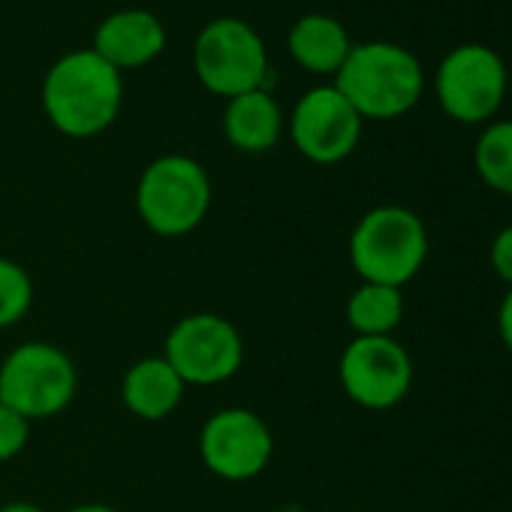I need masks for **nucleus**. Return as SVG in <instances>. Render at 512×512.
I'll return each mask as SVG.
<instances>
[{
    "instance_id": "f257e3e1",
    "label": "nucleus",
    "mask_w": 512,
    "mask_h": 512,
    "mask_svg": "<svg viewBox=\"0 0 512 512\" xmlns=\"http://www.w3.org/2000/svg\"><path fill=\"white\" fill-rule=\"evenodd\" d=\"M40 103L58 133L91 139L118 121L124 106V76L94 49H76L49 67Z\"/></svg>"
},
{
    "instance_id": "f03ea898",
    "label": "nucleus",
    "mask_w": 512,
    "mask_h": 512,
    "mask_svg": "<svg viewBox=\"0 0 512 512\" xmlns=\"http://www.w3.org/2000/svg\"><path fill=\"white\" fill-rule=\"evenodd\" d=\"M332 85L362 121H395L422 100L425 70L410 49L389 40H368L350 49Z\"/></svg>"
},
{
    "instance_id": "7ed1b4c3",
    "label": "nucleus",
    "mask_w": 512,
    "mask_h": 512,
    "mask_svg": "<svg viewBox=\"0 0 512 512\" xmlns=\"http://www.w3.org/2000/svg\"><path fill=\"white\" fill-rule=\"evenodd\" d=\"M428 260L425 220L404 205H377L350 232V266L365 284L404 290Z\"/></svg>"
},
{
    "instance_id": "20e7f679",
    "label": "nucleus",
    "mask_w": 512,
    "mask_h": 512,
    "mask_svg": "<svg viewBox=\"0 0 512 512\" xmlns=\"http://www.w3.org/2000/svg\"><path fill=\"white\" fill-rule=\"evenodd\" d=\"M211 208V178L187 154L151 160L136 181V214L160 238H181L202 226Z\"/></svg>"
},
{
    "instance_id": "39448f33",
    "label": "nucleus",
    "mask_w": 512,
    "mask_h": 512,
    "mask_svg": "<svg viewBox=\"0 0 512 512\" xmlns=\"http://www.w3.org/2000/svg\"><path fill=\"white\" fill-rule=\"evenodd\" d=\"M79 392V371L67 350L49 341H28L0 362V404L28 422L64 413Z\"/></svg>"
},
{
    "instance_id": "423d86ee",
    "label": "nucleus",
    "mask_w": 512,
    "mask_h": 512,
    "mask_svg": "<svg viewBox=\"0 0 512 512\" xmlns=\"http://www.w3.org/2000/svg\"><path fill=\"white\" fill-rule=\"evenodd\" d=\"M193 70L208 94L232 100L266 88L269 52L253 25L235 16H220L199 31L193 43Z\"/></svg>"
},
{
    "instance_id": "0eeeda50",
    "label": "nucleus",
    "mask_w": 512,
    "mask_h": 512,
    "mask_svg": "<svg viewBox=\"0 0 512 512\" xmlns=\"http://www.w3.org/2000/svg\"><path fill=\"white\" fill-rule=\"evenodd\" d=\"M506 88V64L485 43L455 46L434 73L437 103L458 124H488L503 106Z\"/></svg>"
},
{
    "instance_id": "6e6552de",
    "label": "nucleus",
    "mask_w": 512,
    "mask_h": 512,
    "mask_svg": "<svg viewBox=\"0 0 512 512\" xmlns=\"http://www.w3.org/2000/svg\"><path fill=\"white\" fill-rule=\"evenodd\" d=\"M160 356L187 386H220L241 371L244 338L226 317L199 311L169 329Z\"/></svg>"
},
{
    "instance_id": "1a4fd4ad",
    "label": "nucleus",
    "mask_w": 512,
    "mask_h": 512,
    "mask_svg": "<svg viewBox=\"0 0 512 512\" xmlns=\"http://www.w3.org/2000/svg\"><path fill=\"white\" fill-rule=\"evenodd\" d=\"M272 455L275 434L260 413L247 407H223L202 422L199 458L226 482L256 479L272 464Z\"/></svg>"
},
{
    "instance_id": "9d476101",
    "label": "nucleus",
    "mask_w": 512,
    "mask_h": 512,
    "mask_svg": "<svg viewBox=\"0 0 512 512\" xmlns=\"http://www.w3.org/2000/svg\"><path fill=\"white\" fill-rule=\"evenodd\" d=\"M347 398L365 410H392L413 386V359L395 338H353L338 362Z\"/></svg>"
},
{
    "instance_id": "9b49d317",
    "label": "nucleus",
    "mask_w": 512,
    "mask_h": 512,
    "mask_svg": "<svg viewBox=\"0 0 512 512\" xmlns=\"http://www.w3.org/2000/svg\"><path fill=\"white\" fill-rule=\"evenodd\" d=\"M362 127L365 121L335 85H320L302 94L290 118L296 151L317 166H335L347 160L359 148Z\"/></svg>"
},
{
    "instance_id": "f8f14e48",
    "label": "nucleus",
    "mask_w": 512,
    "mask_h": 512,
    "mask_svg": "<svg viewBox=\"0 0 512 512\" xmlns=\"http://www.w3.org/2000/svg\"><path fill=\"white\" fill-rule=\"evenodd\" d=\"M91 49L124 76L127 70H142L163 55L166 28L151 10H118L97 25Z\"/></svg>"
},
{
    "instance_id": "ddd939ff",
    "label": "nucleus",
    "mask_w": 512,
    "mask_h": 512,
    "mask_svg": "<svg viewBox=\"0 0 512 512\" xmlns=\"http://www.w3.org/2000/svg\"><path fill=\"white\" fill-rule=\"evenodd\" d=\"M284 109L269 94V88H256L226 100L223 109V136L241 154H266L284 136Z\"/></svg>"
},
{
    "instance_id": "4468645a",
    "label": "nucleus",
    "mask_w": 512,
    "mask_h": 512,
    "mask_svg": "<svg viewBox=\"0 0 512 512\" xmlns=\"http://www.w3.org/2000/svg\"><path fill=\"white\" fill-rule=\"evenodd\" d=\"M187 383L163 356H145L133 362L121 380V401L124 407L145 422L169 419L184 401Z\"/></svg>"
},
{
    "instance_id": "2eb2a0df",
    "label": "nucleus",
    "mask_w": 512,
    "mask_h": 512,
    "mask_svg": "<svg viewBox=\"0 0 512 512\" xmlns=\"http://www.w3.org/2000/svg\"><path fill=\"white\" fill-rule=\"evenodd\" d=\"M287 49L302 70L314 76H338L353 49V40L335 16L311 13L290 28Z\"/></svg>"
},
{
    "instance_id": "dca6fc26",
    "label": "nucleus",
    "mask_w": 512,
    "mask_h": 512,
    "mask_svg": "<svg viewBox=\"0 0 512 512\" xmlns=\"http://www.w3.org/2000/svg\"><path fill=\"white\" fill-rule=\"evenodd\" d=\"M404 320V293L383 284H359L347 299V326L356 338H392Z\"/></svg>"
},
{
    "instance_id": "f3484780",
    "label": "nucleus",
    "mask_w": 512,
    "mask_h": 512,
    "mask_svg": "<svg viewBox=\"0 0 512 512\" xmlns=\"http://www.w3.org/2000/svg\"><path fill=\"white\" fill-rule=\"evenodd\" d=\"M473 166L485 187L512 196V121H491L473 148Z\"/></svg>"
},
{
    "instance_id": "a211bd4d",
    "label": "nucleus",
    "mask_w": 512,
    "mask_h": 512,
    "mask_svg": "<svg viewBox=\"0 0 512 512\" xmlns=\"http://www.w3.org/2000/svg\"><path fill=\"white\" fill-rule=\"evenodd\" d=\"M34 305V281L10 256H0V329L19 326Z\"/></svg>"
},
{
    "instance_id": "6ab92c4d",
    "label": "nucleus",
    "mask_w": 512,
    "mask_h": 512,
    "mask_svg": "<svg viewBox=\"0 0 512 512\" xmlns=\"http://www.w3.org/2000/svg\"><path fill=\"white\" fill-rule=\"evenodd\" d=\"M28 440H31V422L16 410H10L7 404H0V464L19 458Z\"/></svg>"
},
{
    "instance_id": "aec40b11",
    "label": "nucleus",
    "mask_w": 512,
    "mask_h": 512,
    "mask_svg": "<svg viewBox=\"0 0 512 512\" xmlns=\"http://www.w3.org/2000/svg\"><path fill=\"white\" fill-rule=\"evenodd\" d=\"M488 260H491L494 275L512 290V223L503 226V229L494 235L491 250H488Z\"/></svg>"
},
{
    "instance_id": "412c9836",
    "label": "nucleus",
    "mask_w": 512,
    "mask_h": 512,
    "mask_svg": "<svg viewBox=\"0 0 512 512\" xmlns=\"http://www.w3.org/2000/svg\"><path fill=\"white\" fill-rule=\"evenodd\" d=\"M497 332H500L503 347L512 353V290H506V296L500 299V308H497Z\"/></svg>"
},
{
    "instance_id": "4be33fe9",
    "label": "nucleus",
    "mask_w": 512,
    "mask_h": 512,
    "mask_svg": "<svg viewBox=\"0 0 512 512\" xmlns=\"http://www.w3.org/2000/svg\"><path fill=\"white\" fill-rule=\"evenodd\" d=\"M0 512H46L40 503H31V500H10L0 506Z\"/></svg>"
},
{
    "instance_id": "5701e85b",
    "label": "nucleus",
    "mask_w": 512,
    "mask_h": 512,
    "mask_svg": "<svg viewBox=\"0 0 512 512\" xmlns=\"http://www.w3.org/2000/svg\"><path fill=\"white\" fill-rule=\"evenodd\" d=\"M67 512H118V509L109 503H79V506H70Z\"/></svg>"
},
{
    "instance_id": "b1692460",
    "label": "nucleus",
    "mask_w": 512,
    "mask_h": 512,
    "mask_svg": "<svg viewBox=\"0 0 512 512\" xmlns=\"http://www.w3.org/2000/svg\"><path fill=\"white\" fill-rule=\"evenodd\" d=\"M272 512H299V509H293V506H284V509H272Z\"/></svg>"
}]
</instances>
